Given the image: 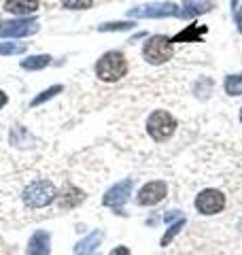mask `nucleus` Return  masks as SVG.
Wrapping results in <instances>:
<instances>
[{
    "label": "nucleus",
    "mask_w": 242,
    "mask_h": 255,
    "mask_svg": "<svg viewBox=\"0 0 242 255\" xmlns=\"http://www.w3.org/2000/svg\"><path fill=\"white\" fill-rule=\"evenodd\" d=\"M21 198L30 209H45V206H49L55 198H58V189H55V185L51 181L38 179V181L28 183Z\"/></svg>",
    "instance_id": "1"
},
{
    "label": "nucleus",
    "mask_w": 242,
    "mask_h": 255,
    "mask_svg": "<svg viewBox=\"0 0 242 255\" xmlns=\"http://www.w3.org/2000/svg\"><path fill=\"white\" fill-rule=\"evenodd\" d=\"M125 73H127V62H125V55L119 51L104 53L98 60V64H96V75H98L100 81H107V83L119 81L121 77H125Z\"/></svg>",
    "instance_id": "2"
},
{
    "label": "nucleus",
    "mask_w": 242,
    "mask_h": 255,
    "mask_svg": "<svg viewBox=\"0 0 242 255\" xmlns=\"http://www.w3.org/2000/svg\"><path fill=\"white\" fill-rule=\"evenodd\" d=\"M142 55H144V60H147L149 64H155V66L157 64H164L168 60H172V55H174L172 38H168L164 34L151 36L142 47Z\"/></svg>",
    "instance_id": "3"
},
{
    "label": "nucleus",
    "mask_w": 242,
    "mask_h": 255,
    "mask_svg": "<svg viewBox=\"0 0 242 255\" xmlns=\"http://www.w3.org/2000/svg\"><path fill=\"white\" fill-rule=\"evenodd\" d=\"M176 130V119L168 113V111H153L147 122V132L153 140H166L170 138Z\"/></svg>",
    "instance_id": "4"
},
{
    "label": "nucleus",
    "mask_w": 242,
    "mask_h": 255,
    "mask_svg": "<svg viewBox=\"0 0 242 255\" xmlns=\"http://www.w3.org/2000/svg\"><path fill=\"white\" fill-rule=\"evenodd\" d=\"M130 17H149V19H157V17H174L179 15V6L174 2H151V4H142L136 9L127 11Z\"/></svg>",
    "instance_id": "5"
},
{
    "label": "nucleus",
    "mask_w": 242,
    "mask_h": 255,
    "mask_svg": "<svg viewBox=\"0 0 242 255\" xmlns=\"http://www.w3.org/2000/svg\"><path fill=\"white\" fill-rule=\"evenodd\" d=\"M38 23L34 19H13V21H0V38H23L38 32Z\"/></svg>",
    "instance_id": "6"
},
{
    "label": "nucleus",
    "mask_w": 242,
    "mask_h": 255,
    "mask_svg": "<svg viewBox=\"0 0 242 255\" xmlns=\"http://www.w3.org/2000/svg\"><path fill=\"white\" fill-rule=\"evenodd\" d=\"M196 209L202 215H217L225 209V196L217 189H204L196 198Z\"/></svg>",
    "instance_id": "7"
},
{
    "label": "nucleus",
    "mask_w": 242,
    "mask_h": 255,
    "mask_svg": "<svg viewBox=\"0 0 242 255\" xmlns=\"http://www.w3.org/2000/svg\"><path fill=\"white\" fill-rule=\"evenodd\" d=\"M132 187H134L132 179L115 183V185L107 191V196H104V200H102L104 206H111V209H115L117 213H121V206L127 202V198H130V194H132Z\"/></svg>",
    "instance_id": "8"
},
{
    "label": "nucleus",
    "mask_w": 242,
    "mask_h": 255,
    "mask_svg": "<svg viewBox=\"0 0 242 255\" xmlns=\"http://www.w3.org/2000/svg\"><path fill=\"white\" fill-rule=\"evenodd\" d=\"M166 191H168V187H166L164 181H151L144 187H140L136 202H138L140 206H153V204H157V202L164 200Z\"/></svg>",
    "instance_id": "9"
},
{
    "label": "nucleus",
    "mask_w": 242,
    "mask_h": 255,
    "mask_svg": "<svg viewBox=\"0 0 242 255\" xmlns=\"http://www.w3.org/2000/svg\"><path fill=\"white\" fill-rule=\"evenodd\" d=\"M49 247H51V236L49 232L40 230V232L32 234L26 247V255H49Z\"/></svg>",
    "instance_id": "10"
},
{
    "label": "nucleus",
    "mask_w": 242,
    "mask_h": 255,
    "mask_svg": "<svg viewBox=\"0 0 242 255\" xmlns=\"http://www.w3.org/2000/svg\"><path fill=\"white\" fill-rule=\"evenodd\" d=\"M4 11L17 17H26L38 11V0H6L4 2Z\"/></svg>",
    "instance_id": "11"
},
{
    "label": "nucleus",
    "mask_w": 242,
    "mask_h": 255,
    "mask_svg": "<svg viewBox=\"0 0 242 255\" xmlns=\"http://www.w3.org/2000/svg\"><path fill=\"white\" fill-rule=\"evenodd\" d=\"M213 0H185L183 2V11H179L181 17L189 19V17H198V15H204L213 9Z\"/></svg>",
    "instance_id": "12"
},
{
    "label": "nucleus",
    "mask_w": 242,
    "mask_h": 255,
    "mask_svg": "<svg viewBox=\"0 0 242 255\" xmlns=\"http://www.w3.org/2000/svg\"><path fill=\"white\" fill-rule=\"evenodd\" d=\"M102 241V232H94L87 238H83L77 247H75V255H94V251L98 249V245Z\"/></svg>",
    "instance_id": "13"
},
{
    "label": "nucleus",
    "mask_w": 242,
    "mask_h": 255,
    "mask_svg": "<svg viewBox=\"0 0 242 255\" xmlns=\"http://www.w3.org/2000/svg\"><path fill=\"white\" fill-rule=\"evenodd\" d=\"M206 34V26H196V23H193V26H187V30H183V32H179V34H176L174 38H172V43H189V41H200L202 36Z\"/></svg>",
    "instance_id": "14"
},
{
    "label": "nucleus",
    "mask_w": 242,
    "mask_h": 255,
    "mask_svg": "<svg viewBox=\"0 0 242 255\" xmlns=\"http://www.w3.org/2000/svg\"><path fill=\"white\" fill-rule=\"evenodd\" d=\"M51 64V55H30V58L26 60H21V68L23 70H40V68H45V66H49Z\"/></svg>",
    "instance_id": "15"
},
{
    "label": "nucleus",
    "mask_w": 242,
    "mask_h": 255,
    "mask_svg": "<svg viewBox=\"0 0 242 255\" xmlns=\"http://www.w3.org/2000/svg\"><path fill=\"white\" fill-rule=\"evenodd\" d=\"M225 94L230 96H242V75H230L225 79Z\"/></svg>",
    "instance_id": "16"
},
{
    "label": "nucleus",
    "mask_w": 242,
    "mask_h": 255,
    "mask_svg": "<svg viewBox=\"0 0 242 255\" xmlns=\"http://www.w3.org/2000/svg\"><path fill=\"white\" fill-rule=\"evenodd\" d=\"M26 43H0V55H19L26 53Z\"/></svg>",
    "instance_id": "17"
},
{
    "label": "nucleus",
    "mask_w": 242,
    "mask_h": 255,
    "mask_svg": "<svg viewBox=\"0 0 242 255\" xmlns=\"http://www.w3.org/2000/svg\"><path fill=\"white\" fill-rule=\"evenodd\" d=\"M183 226H185V217H181V219H176V223H172L170 228H168V232L161 236V247H166V245H170L172 243V238L176 236L183 230Z\"/></svg>",
    "instance_id": "18"
},
{
    "label": "nucleus",
    "mask_w": 242,
    "mask_h": 255,
    "mask_svg": "<svg viewBox=\"0 0 242 255\" xmlns=\"http://www.w3.org/2000/svg\"><path fill=\"white\" fill-rule=\"evenodd\" d=\"M64 90L62 85H53V87H49V90H45L43 94H38L34 100H32V107H38V105H43V102H47V100H51L55 94H60Z\"/></svg>",
    "instance_id": "19"
},
{
    "label": "nucleus",
    "mask_w": 242,
    "mask_h": 255,
    "mask_svg": "<svg viewBox=\"0 0 242 255\" xmlns=\"http://www.w3.org/2000/svg\"><path fill=\"white\" fill-rule=\"evenodd\" d=\"M134 26L132 21H113V23H102L98 26L100 32H121V30H130Z\"/></svg>",
    "instance_id": "20"
},
{
    "label": "nucleus",
    "mask_w": 242,
    "mask_h": 255,
    "mask_svg": "<svg viewBox=\"0 0 242 255\" xmlns=\"http://www.w3.org/2000/svg\"><path fill=\"white\" fill-rule=\"evenodd\" d=\"M64 198H66V202H62V206H64V209H70V206H75V204H79L81 200H83V194L70 187V189L66 191V194L62 196V200H64Z\"/></svg>",
    "instance_id": "21"
},
{
    "label": "nucleus",
    "mask_w": 242,
    "mask_h": 255,
    "mask_svg": "<svg viewBox=\"0 0 242 255\" xmlns=\"http://www.w3.org/2000/svg\"><path fill=\"white\" fill-rule=\"evenodd\" d=\"M94 0H62V4L66 9H72V11H83V9H90Z\"/></svg>",
    "instance_id": "22"
},
{
    "label": "nucleus",
    "mask_w": 242,
    "mask_h": 255,
    "mask_svg": "<svg viewBox=\"0 0 242 255\" xmlns=\"http://www.w3.org/2000/svg\"><path fill=\"white\" fill-rule=\"evenodd\" d=\"M111 255H130V249H127V247H115V249L111 251Z\"/></svg>",
    "instance_id": "23"
},
{
    "label": "nucleus",
    "mask_w": 242,
    "mask_h": 255,
    "mask_svg": "<svg viewBox=\"0 0 242 255\" xmlns=\"http://www.w3.org/2000/svg\"><path fill=\"white\" fill-rule=\"evenodd\" d=\"M236 23H238V30L242 32V9L236 11Z\"/></svg>",
    "instance_id": "24"
},
{
    "label": "nucleus",
    "mask_w": 242,
    "mask_h": 255,
    "mask_svg": "<svg viewBox=\"0 0 242 255\" xmlns=\"http://www.w3.org/2000/svg\"><path fill=\"white\" fill-rule=\"evenodd\" d=\"M6 100H9V98H6V94H4V92H0V109L6 105Z\"/></svg>",
    "instance_id": "25"
},
{
    "label": "nucleus",
    "mask_w": 242,
    "mask_h": 255,
    "mask_svg": "<svg viewBox=\"0 0 242 255\" xmlns=\"http://www.w3.org/2000/svg\"><path fill=\"white\" fill-rule=\"evenodd\" d=\"M238 6V0H232V9H236Z\"/></svg>",
    "instance_id": "26"
},
{
    "label": "nucleus",
    "mask_w": 242,
    "mask_h": 255,
    "mask_svg": "<svg viewBox=\"0 0 242 255\" xmlns=\"http://www.w3.org/2000/svg\"><path fill=\"white\" fill-rule=\"evenodd\" d=\"M240 124H242V111H240Z\"/></svg>",
    "instance_id": "27"
}]
</instances>
